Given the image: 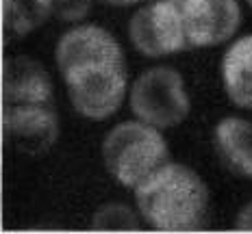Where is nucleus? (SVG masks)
<instances>
[{
	"instance_id": "nucleus-11",
	"label": "nucleus",
	"mask_w": 252,
	"mask_h": 234,
	"mask_svg": "<svg viewBox=\"0 0 252 234\" xmlns=\"http://www.w3.org/2000/svg\"><path fill=\"white\" fill-rule=\"evenodd\" d=\"M52 13L50 0H4V33L7 44L39 28Z\"/></svg>"
},
{
	"instance_id": "nucleus-14",
	"label": "nucleus",
	"mask_w": 252,
	"mask_h": 234,
	"mask_svg": "<svg viewBox=\"0 0 252 234\" xmlns=\"http://www.w3.org/2000/svg\"><path fill=\"white\" fill-rule=\"evenodd\" d=\"M235 228L237 230H252V200L241 206V210L235 217Z\"/></svg>"
},
{
	"instance_id": "nucleus-2",
	"label": "nucleus",
	"mask_w": 252,
	"mask_h": 234,
	"mask_svg": "<svg viewBox=\"0 0 252 234\" xmlns=\"http://www.w3.org/2000/svg\"><path fill=\"white\" fill-rule=\"evenodd\" d=\"M141 219L155 230L191 232L209 221V189L191 167L167 160L133 189Z\"/></svg>"
},
{
	"instance_id": "nucleus-12",
	"label": "nucleus",
	"mask_w": 252,
	"mask_h": 234,
	"mask_svg": "<svg viewBox=\"0 0 252 234\" xmlns=\"http://www.w3.org/2000/svg\"><path fill=\"white\" fill-rule=\"evenodd\" d=\"M139 210L135 212L130 206L120 202H109L100 206L92 217L94 230H137L139 228Z\"/></svg>"
},
{
	"instance_id": "nucleus-3",
	"label": "nucleus",
	"mask_w": 252,
	"mask_h": 234,
	"mask_svg": "<svg viewBox=\"0 0 252 234\" xmlns=\"http://www.w3.org/2000/svg\"><path fill=\"white\" fill-rule=\"evenodd\" d=\"M100 152L109 176L124 189H135L152 171L170 160L163 130L141 119L115 124L104 134Z\"/></svg>"
},
{
	"instance_id": "nucleus-16",
	"label": "nucleus",
	"mask_w": 252,
	"mask_h": 234,
	"mask_svg": "<svg viewBox=\"0 0 252 234\" xmlns=\"http://www.w3.org/2000/svg\"><path fill=\"white\" fill-rule=\"evenodd\" d=\"M246 2H248V4H250V7H252V0H246Z\"/></svg>"
},
{
	"instance_id": "nucleus-7",
	"label": "nucleus",
	"mask_w": 252,
	"mask_h": 234,
	"mask_svg": "<svg viewBox=\"0 0 252 234\" xmlns=\"http://www.w3.org/2000/svg\"><path fill=\"white\" fill-rule=\"evenodd\" d=\"M4 139L24 154L48 152L59 137V115L50 104H2Z\"/></svg>"
},
{
	"instance_id": "nucleus-13",
	"label": "nucleus",
	"mask_w": 252,
	"mask_h": 234,
	"mask_svg": "<svg viewBox=\"0 0 252 234\" xmlns=\"http://www.w3.org/2000/svg\"><path fill=\"white\" fill-rule=\"evenodd\" d=\"M52 13L63 22L78 24L92 11V0H50Z\"/></svg>"
},
{
	"instance_id": "nucleus-5",
	"label": "nucleus",
	"mask_w": 252,
	"mask_h": 234,
	"mask_svg": "<svg viewBox=\"0 0 252 234\" xmlns=\"http://www.w3.org/2000/svg\"><path fill=\"white\" fill-rule=\"evenodd\" d=\"M128 39L146 59L189 50L178 0H150L146 7H139L128 22Z\"/></svg>"
},
{
	"instance_id": "nucleus-10",
	"label": "nucleus",
	"mask_w": 252,
	"mask_h": 234,
	"mask_svg": "<svg viewBox=\"0 0 252 234\" xmlns=\"http://www.w3.org/2000/svg\"><path fill=\"white\" fill-rule=\"evenodd\" d=\"M226 98L239 108H252V33L235 39L220 65Z\"/></svg>"
},
{
	"instance_id": "nucleus-6",
	"label": "nucleus",
	"mask_w": 252,
	"mask_h": 234,
	"mask_svg": "<svg viewBox=\"0 0 252 234\" xmlns=\"http://www.w3.org/2000/svg\"><path fill=\"white\" fill-rule=\"evenodd\" d=\"M178 9L189 50L226 44L241 24L237 0H178Z\"/></svg>"
},
{
	"instance_id": "nucleus-15",
	"label": "nucleus",
	"mask_w": 252,
	"mask_h": 234,
	"mask_svg": "<svg viewBox=\"0 0 252 234\" xmlns=\"http://www.w3.org/2000/svg\"><path fill=\"white\" fill-rule=\"evenodd\" d=\"M100 2L109 4V7H130L137 2H150V0H100Z\"/></svg>"
},
{
	"instance_id": "nucleus-8",
	"label": "nucleus",
	"mask_w": 252,
	"mask_h": 234,
	"mask_svg": "<svg viewBox=\"0 0 252 234\" xmlns=\"http://www.w3.org/2000/svg\"><path fill=\"white\" fill-rule=\"evenodd\" d=\"M52 82L46 67L31 56H7L2 67V104H50Z\"/></svg>"
},
{
	"instance_id": "nucleus-9",
	"label": "nucleus",
	"mask_w": 252,
	"mask_h": 234,
	"mask_svg": "<svg viewBox=\"0 0 252 234\" xmlns=\"http://www.w3.org/2000/svg\"><path fill=\"white\" fill-rule=\"evenodd\" d=\"M213 145L224 167L252 180V122L237 115L222 117L213 128Z\"/></svg>"
},
{
	"instance_id": "nucleus-1",
	"label": "nucleus",
	"mask_w": 252,
	"mask_h": 234,
	"mask_svg": "<svg viewBox=\"0 0 252 234\" xmlns=\"http://www.w3.org/2000/svg\"><path fill=\"white\" fill-rule=\"evenodd\" d=\"M55 59L67 100L92 122L113 117L128 96V65L120 41L96 24H76L59 37Z\"/></svg>"
},
{
	"instance_id": "nucleus-4",
	"label": "nucleus",
	"mask_w": 252,
	"mask_h": 234,
	"mask_svg": "<svg viewBox=\"0 0 252 234\" xmlns=\"http://www.w3.org/2000/svg\"><path fill=\"white\" fill-rule=\"evenodd\" d=\"M128 106L135 119L159 130L181 126L191 113L185 78L170 65L148 67L130 82Z\"/></svg>"
}]
</instances>
